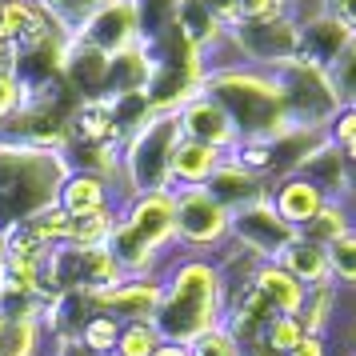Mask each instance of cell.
I'll list each match as a JSON object with an SVG mask.
<instances>
[{
	"label": "cell",
	"instance_id": "1",
	"mask_svg": "<svg viewBox=\"0 0 356 356\" xmlns=\"http://www.w3.org/2000/svg\"><path fill=\"white\" fill-rule=\"evenodd\" d=\"M164 296L156 308V332L172 344L193 348L200 337L216 332L225 324L228 292H225V273L212 257H196L180 248L177 257L164 264L161 273Z\"/></svg>",
	"mask_w": 356,
	"mask_h": 356
},
{
	"label": "cell",
	"instance_id": "2",
	"mask_svg": "<svg viewBox=\"0 0 356 356\" xmlns=\"http://www.w3.org/2000/svg\"><path fill=\"white\" fill-rule=\"evenodd\" d=\"M68 172L72 168L65 152L0 140V228L13 232L29 216L60 204Z\"/></svg>",
	"mask_w": 356,
	"mask_h": 356
},
{
	"label": "cell",
	"instance_id": "3",
	"mask_svg": "<svg viewBox=\"0 0 356 356\" xmlns=\"http://www.w3.org/2000/svg\"><path fill=\"white\" fill-rule=\"evenodd\" d=\"M108 248L120 260L124 276H161L164 264L180 252L172 193H148L124 200Z\"/></svg>",
	"mask_w": 356,
	"mask_h": 356
},
{
	"label": "cell",
	"instance_id": "4",
	"mask_svg": "<svg viewBox=\"0 0 356 356\" xmlns=\"http://www.w3.org/2000/svg\"><path fill=\"white\" fill-rule=\"evenodd\" d=\"M204 92L225 104V113L236 120L244 140H268V136H280L284 129H292L284 100H280L276 72L248 65L216 68L204 76Z\"/></svg>",
	"mask_w": 356,
	"mask_h": 356
},
{
	"label": "cell",
	"instance_id": "5",
	"mask_svg": "<svg viewBox=\"0 0 356 356\" xmlns=\"http://www.w3.org/2000/svg\"><path fill=\"white\" fill-rule=\"evenodd\" d=\"M184 140L177 113H152L124 136V184H120V204L132 196L148 193H172V152Z\"/></svg>",
	"mask_w": 356,
	"mask_h": 356
},
{
	"label": "cell",
	"instance_id": "6",
	"mask_svg": "<svg viewBox=\"0 0 356 356\" xmlns=\"http://www.w3.org/2000/svg\"><path fill=\"white\" fill-rule=\"evenodd\" d=\"M276 81H280V100H284L289 124H296V129H324L328 132V120L344 108V100H340L328 68L296 60V65L280 68Z\"/></svg>",
	"mask_w": 356,
	"mask_h": 356
},
{
	"label": "cell",
	"instance_id": "7",
	"mask_svg": "<svg viewBox=\"0 0 356 356\" xmlns=\"http://www.w3.org/2000/svg\"><path fill=\"white\" fill-rule=\"evenodd\" d=\"M177 204V244L196 257H220L232 241V212L209 188H172Z\"/></svg>",
	"mask_w": 356,
	"mask_h": 356
},
{
	"label": "cell",
	"instance_id": "8",
	"mask_svg": "<svg viewBox=\"0 0 356 356\" xmlns=\"http://www.w3.org/2000/svg\"><path fill=\"white\" fill-rule=\"evenodd\" d=\"M228 40L236 49V60L248 68L280 72L300 60V20L292 13L280 20H264V24H232Z\"/></svg>",
	"mask_w": 356,
	"mask_h": 356
},
{
	"label": "cell",
	"instance_id": "9",
	"mask_svg": "<svg viewBox=\"0 0 356 356\" xmlns=\"http://www.w3.org/2000/svg\"><path fill=\"white\" fill-rule=\"evenodd\" d=\"M296 236H300V232L289 228L280 216H276V209L268 204V196L257 200V204H248V209L232 212V244L241 248L244 257H252L257 264L280 260L284 248H289Z\"/></svg>",
	"mask_w": 356,
	"mask_h": 356
},
{
	"label": "cell",
	"instance_id": "10",
	"mask_svg": "<svg viewBox=\"0 0 356 356\" xmlns=\"http://www.w3.org/2000/svg\"><path fill=\"white\" fill-rule=\"evenodd\" d=\"M177 120H180L184 140L209 145V148H216V152H225V156H232L236 145L244 140L241 129H236V120L225 113V104H220V100H212L204 88H200L193 100H184V104H180Z\"/></svg>",
	"mask_w": 356,
	"mask_h": 356
},
{
	"label": "cell",
	"instance_id": "11",
	"mask_svg": "<svg viewBox=\"0 0 356 356\" xmlns=\"http://www.w3.org/2000/svg\"><path fill=\"white\" fill-rule=\"evenodd\" d=\"M161 296H164L161 276H124V280L113 284V289L92 292L88 300H92V308L116 316L120 324H129V321H152V324H156Z\"/></svg>",
	"mask_w": 356,
	"mask_h": 356
},
{
	"label": "cell",
	"instance_id": "12",
	"mask_svg": "<svg viewBox=\"0 0 356 356\" xmlns=\"http://www.w3.org/2000/svg\"><path fill=\"white\" fill-rule=\"evenodd\" d=\"M76 40L100 49L104 56H120V52L145 44V40H140V17H136V4H132V0H113L108 8H100L97 17L76 33Z\"/></svg>",
	"mask_w": 356,
	"mask_h": 356
},
{
	"label": "cell",
	"instance_id": "13",
	"mask_svg": "<svg viewBox=\"0 0 356 356\" xmlns=\"http://www.w3.org/2000/svg\"><path fill=\"white\" fill-rule=\"evenodd\" d=\"M108 72H113V56H104L100 49L72 36V44L65 52V68H60V81L68 84V92L76 100L108 97Z\"/></svg>",
	"mask_w": 356,
	"mask_h": 356
},
{
	"label": "cell",
	"instance_id": "14",
	"mask_svg": "<svg viewBox=\"0 0 356 356\" xmlns=\"http://www.w3.org/2000/svg\"><path fill=\"white\" fill-rule=\"evenodd\" d=\"M353 36L356 33L344 24V20H337L328 8H324L321 17L300 20V60L332 72V65H337L340 56H344V49L353 44Z\"/></svg>",
	"mask_w": 356,
	"mask_h": 356
},
{
	"label": "cell",
	"instance_id": "15",
	"mask_svg": "<svg viewBox=\"0 0 356 356\" xmlns=\"http://www.w3.org/2000/svg\"><path fill=\"white\" fill-rule=\"evenodd\" d=\"M324 200H328V196H324L308 177H300V172L273 180V188H268V204H273L276 216L289 228H296V232H305V228L316 220V212L324 209Z\"/></svg>",
	"mask_w": 356,
	"mask_h": 356
},
{
	"label": "cell",
	"instance_id": "16",
	"mask_svg": "<svg viewBox=\"0 0 356 356\" xmlns=\"http://www.w3.org/2000/svg\"><path fill=\"white\" fill-rule=\"evenodd\" d=\"M268 180H260L257 172H248L244 164H236L232 156H225V164L216 168V177L209 180V193L225 204L228 212L236 209H248V204H257V200H264L268 196Z\"/></svg>",
	"mask_w": 356,
	"mask_h": 356
},
{
	"label": "cell",
	"instance_id": "17",
	"mask_svg": "<svg viewBox=\"0 0 356 356\" xmlns=\"http://www.w3.org/2000/svg\"><path fill=\"white\" fill-rule=\"evenodd\" d=\"M60 209L68 216H88L100 209H120V193L116 184L92 177V172H68L65 188H60Z\"/></svg>",
	"mask_w": 356,
	"mask_h": 356
},
{
	"label": "cell",
	"instance_id": "18",
	"mask_svg": "<svg viewBox=\"0 0 356 356\" xmlns=\"http://www.w3.org/2000/svg\"><path fill=\"white\" fill-rule=\"evenodd\" d=\"M300 177H308L316 188H321L328 200H353V168L340 156V148L324 145L321 152H312L305 164H300Z\"/></svg>",
	"mask_w": 356,
	"mask_h": 356
},
{
	"label": "cell",
	"instance_id": "19",
	"mask_svg": "<svg viewBox=\"0 0 356 356\" xmlns=\"http://www.w3.org/2000/svg\"><path fill=\"white\" fill-rule=\"evenodd\" d=\"M220 164H225V152L196 140H180L172 152V188H209Z\"/></svg>",
	"mask_w": 356,
	"mask_h": 356
},
{
	"label": "cell",
	"instance_id": "20",
	"mask_svg": "<svg viewBox=\"0 0 356 356\" xmlns=\"http://www.w3.org/2000/svg\"><path fill=\"white\" fill-rule=\"evenodd\" d=\"M252 284H257L260 292H264V300L276 308V316H296L300 312V305H305L308 289L296 280L292 273H284L276 260H268V264H257L252 268Z\"/></svg>",
	"mask_w": 356,
	"mask_h": 356
},
{
	"label": "cell",
	"instance_id": "21",
	"mask_svg": "<svg viewBox=\"0 0 356 356\" xmlns=\"http://www.w3.org/2000/svg\"><path fill=\"white\" fill-rule=\"evenodd\" d=\"M284 273H292L305 289H316V284H328L332 280V268H328V248L308 236H296V241L284 248V257L276 260Z\"/></svg>",
	"mask_w": 356,
	"mask_h": 356
},
{
	"label": "cell",
	"instance_id": "22",
	"mask_svg": "<svg viewBox=\"0 0 356 356\" xmlns=\"http://www.w3.org/2000/svg\"><path fill=\"white\" fill-rule=\"evenodd\" d=\"M0 356H49V328L40 321V312H20L4 321Z\"/></svg>",
	"mask_w": 356,
	"mask_h": 356
},
{
	"label": "cell",
	"instance_id": "23",
	"mask_svg": "<svg viewBox=\"0 0 356 356\" xmlns=\"http://www.w3.org/2000/svg\"><path fill=\"white\" fill-rule=\"evenodd\" d=\"M337 316H340V289L328 280V284H316V289H308L305 305L296 312V321L305 328V337H332V328H337Z\"/></svg>",
	"mask_w": 356,
	"mask_h": 356
},
{
	"label": "cell",
	"instance_id": "24",
	"mask_svg": "<svg viewBox=\"0 0 356 356\" xmlns=\"http://www.w3.org/2000/svg\"><path fill=\"white\" fill-rule=\"evenodd\" d=\"M120 328L124 324L108 316V312H100L92 308V316L81 324V332H76V344H81L88 356H116V340H120Z\"/></svg>",
	"mask_w": 356,
	"mask_h": 356
},
{
	"label": "cell",
	"instance_id": "25",
	"mask_svg": "<svg viewBox=\"0 0 356 356\" xmlns=\"http://www.w3.org/2000/svg\"><path fill=\"white\" fill-rule=\"evenodd\" d=\"M348 228H356V216H353V209H348V200H324V209L316 212V220L300 232V236H308V241H316V244H328L332 241H340Z\"/></svg>",
	"mask_w": 356,
	"mask_h": 356
},
{
	"label": "cell",
	"instance_id": "26",
	"mask_svg": "<svg viewBox=\"0 0 356 356\" xmlns=\"http://www.w3.org/2000/svg\"><path fill=\"white\" fill-rule=\"evenodd\" d=\"M116 216H120V209H100V212H88V216H72V236H68V244L72 248H108Z\"/></svg>",
	"mask_w": 356,
	"mask_h": 356
},
{
	"label": "cell",
	"instance_id": "27",
	"mask_svg": "<svg viewBox=\"0 0 356 356\" xmlns=\"http://www.w3.org/2000/svg\"><path fill=\"white\" fill-rule=\"evenodd\" d=\"M40 4L49 8V17L56 20V24H60L65 33L76 36V33L84 29V24L97 17L100 8H108L113 0H40Z\"/></svg>",
	"mask_w": 356,
	"mask_h": 356
},
{
	"label": "cell",
	"instance_id": "28",
	"mask_svg": "<svg viewBox=\"0 0 356 356\" xmlns=\"http://www.w3.org/2000/svg\"><path fill=\"white\" fill-rule=\"evenodd\" d=\"M328 268H332V284L344 292H356V228H348L340 241L328 244Z\"/></svg>",
	"mask_w": 356,
	"mask_h": 356
},
{
	"label": "cell",
	"instance_id": "29",
	"mask_svg": "<svg viewBox=\"0 0 356 356\" xmlns=\"http://www.w3.org/2000/svg\"><path fill=\"white\" fill-rule=\"evenodd\" d=\"M164 344V337L156 332L152 321H129L120 328V340H116V356H152Z\"/></svg>",
	"mask_w": 356,
	"mask_h": 356
},
{
	"label": "cell",
	"instance_id": "30",
	"mask_svg": "<svg viewBox=\"0 0 356 356\" xmlns=\"http://www.w3.org/2000/svg\"><path fill=\"white\" fill-rule=\"evenodd\" d=\"M300 340H305V328H300L296 316H273V321L264 324V332H260L252 344H264V348L276 353V356H289Z\"/></svg>",
	"mask_w": 356,
	"mask_h": 356
},
{
	"label": "cell",
	"instance_id": "31",
	"mask_svg": "<svg viewBox=\"0 0 356 356\" xmlns=\"http://www.w3.org/2000/svg\"><path fill=\"white\" fill-rule=\"evenodd\" d=\"M332 84H337L344 104H356V36H353V44L344 49V56L332 65Z\"/></svg>",
	"mask_w": 356,
	"mask_h": 356
},
{
	"label": "cell",
	"instance_id": "32",
	"mask_svg": "<svg viewBox=\"0 0 356 356\" xmlns=\"http://www.w3.org/2000/svg\"><path fill=\"white\" fill-rule=\"evenodd\" d=\"M292 8L284 0H241V20L236 24H264V20L289 17Z\"/></svg>",
	"mask_w": 356,
	"mask_h": 356
},
{
	"label": "cell",
	"instance_id": "33",
	"mask_svg": "<svg viewBox=\"0 0 356 356\" xmlns=\"http://www.w3.org/2000/svg\"><path fill=\"white\" fill-rule=\"evenodd\" d=\"M328 140H332V148H344L348 140H356V104H344L328 120Z\"/></svg>",
	"mask_w": 356,
	"mask_h": 356
},
{
	"label": "cell",
	"instance_id": "34",
	"mask_svg": "<svg viewBox=\"0 0 356 356\" xmlns=\"http://www.w3.org/2000/svg\"><path fill=\"white\" fill-rule=\"evenodd\" d=\"M20 100H24V88L17 76H0V129L20 113Z\"/></svg>",
	"mask_w": 356,
	"mask_h": 356
},
{
	"label": "cell",
	"instance_id": "35",
	"mask_svg": "<svg viewBox=\"0 0 356 356\" xmlns=\"http://www.w3.org/2000/svg\"><path fill=\"white\" fill-rule=\"evenodd\" d=\"M289 356H337V348H332V340H324V337H305Z\"/></svg>",
	"mask_w": 356,
	"mask_h": 356
},
{
	"label": "cell",
	"instance_id": "36",
	"mask_svg": "<svg viewBox=\"0 0 356 356\" xmlns=\"http://www.w3.org/2000/svg\"><path fill=\"white\" fill-rule=\"evenodd\" d=\"M328 13H332L337 20H344V24L356 33V0H340V4H332V8H328Z\"/></svg>",
	"mask_w": 356,
	"mask_h": 356
},
{
	"label": "cell",
	"instance_id": "37",
	"mask_svg": "<svg viewBox=\"0 0 356 356\" xmlns=\"http://www.w3.org/2000/svg\"><path fill=\"white\" fill-rule=\"evenodd\" d=\"M152 356H196V353L188 348V344H172V340H164V344H161Z\"/></svg>",
	"mask_w": 356,
	"mask_h": 356
},
{
	"label": "cell",
	"instance_id": "38",
	"mask_svg": "<svg viewBox=\"0 0 356 356\" xmlns=\"http://www.w3.org/2000/svg\"><path fill=\"white\" fill-rule=\"evenodd\" d=\"M4 268H8V232L0 228V276H4Z\"/></svg>",
	"mask_w": 356,
	"mask_h": 356
},
{
	"label": "cell",
	"instance_id": "39",
	"mask_svg": "<svg viewBox=\"0 0 356 356\" xmlns=\"http://www.w3.org/2000/svg\"><path fill=\"white\" fill-rule=\"evenodd\" d=\"M340 156L348 161V168H353V177H356V140H348V145L340 148Z\"/></svg>",
	"mask_w": 356,
	"mask_h": 356
},
{
	"label": "cell",
	"instance_id": "40",
	"mask_svg": "<svg viewBox=\"0 0 356 356\" xmlns=\"http://www.w3.org/2000/svg\"><path fill=\"white\" fill-rule=\"evenodd\" d=\"M284 4H289V8H292V4H296V0H284Z\"/></svg>",
	"mask_w": 356,
	"mask_h": 356
}]
</instances>
